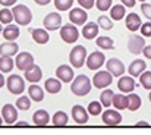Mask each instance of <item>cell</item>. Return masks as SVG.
Masks as SVG:
<instances>
[{
  "label": "cell",
  "mask_w": 151,
  "mask_h": 135,
  "mask_svg": "<svg viewBox=\"0 0 151 135\" xmlns=\"http://www.w3.org/2000/svg\"><path fill=\"white\" fill-rule=\"evenodd\" d=\"M111 4H113V0H96V6H97V9L101 10V12L109 10V9L111 7Z\"/></svg>",
  "instance_id": "cell-41"
},
{
  "label": "cell",
  "mask_w": 151,
  "mask_h": 135,
  "mask_svg": "<svg viewBox=\"0 0 151 135\" xmlns=\"http://www.w3.org/2000/svg\"><path fill=\"white\" fill-rule=\"evenodd\" d=\"M68 122H69V118H68V115H66L63 110L56 112V113L53 115V118H51V123H53L54 126H66Z\"/></svg>",
  "instance_id": "cell-29"
},
{
  "label": "cell",
  "mask_w": 151,
  "mask_h": 135,
  "mask_svg": "<svg viewBox=\"0 0 151 135\" xmlns=\"http://www.w3.org/2000/svg\"><path fill=\"white\" fill-rule=\"evenodd\" d=\"M12 13H13V19L16 21L18 25L25 27V25H29L32 21V12L25 4H15L12 9Z\"/></svg>",
  "instance_id": "cell-2"
},
{
  "label": "cell",
  "mask_w": 151,
  "mask_h": 135,
  "mask_svg": "<svg viewBox=\"0 0 151 135\" xmlns=\"http://www.w3.org/2000/svg\"><path fill=\"white\" fill-rule=\"evenodd\" d=\"M29 107H31V98L29 97L22 95V97H19L16 100V109H19V110H28Z\"/></svg>",
  "instance_id": "cell-37"
},
{
  "label": "cell",
  "mask_w": 151,
  "mask_h": 135,
  "mask_svg": "<svg viewBox=\"0 0 151 135\" xmlns=\"http://www.w3.org/2000/svg\"><path fill=\"white\" fill-rule=\"evenodd\" d=\"M96 43H97V47H100L101 50H111V48H114V43H113V40L110 37H99L96 40Z\"/></svg>",
  "instance_id": "cell-34"
},
{
  "label": "cell",
  "mask_w": 151,
  "mask_h": 135,
  "mask_svg": "<svg viewBox=\"0 0 151 135\" xmlns=\"http://www.w3.org/2000/svg\"><path fill=\"white\" fill-rule=\"evenodd\" d=\"M141 104H142L141 97H139L138 94H135L134 91L129 92V95H128V109H129L131 112H137V110L141 107Z\"/></svg>",
  "instance_id": "cell-28"
},
{
  "label": "cell",
  "mask_w": 151,
  "mask_h": 135,
  "mask_svg": "<svg viewBox=\"0 0 151 135\" xmlns=\"http://www.w3.org/2000/svg\"><path fill=\"white\" fill-rule=\"evenodd\" d=\"M145 47V40L141 37V35H131L129 40H128V50L132 53V54H139L142 53V48Z\"/></svg>",
  "instance_id": "cell-11"
},
{
  "label": "cell",
  "mask_w": 151,
  "mask_h": 135,
  "mask_svg": "<svg viewBox=\"0 0 151 135\" xmlns=\"http://www.w3.org/2000/svg\"><path fill=\"white\" fill-rule=\"evenodd\" d=\"M18 0H0V4L4 6V7H9V6H15Z\"/></svg>",
  "instance_id": "cell-45"
},
{
  "label": "cell",
  "mask_w": 151,
  "mask_h": 135,
  "mask_svg": "<svg viewBox=\"0 0 151 135\" xmlns=\"http://www.w3.org/2000/svg\"><path fill=\"white\" fill-rule=\"evenodd\" d=\"M72 119L78 123V125H84L88 122V112L87 109H84L81 104H75L72 107Z\"/></svg>",
  "instance_id": "cell-15"
},
{
  "label": "cell",
  "mask_w": 151,
  "mask_h": 135,
  "mask_svg": "<svg viewBox=\"0 0 151 135\" xmlns=\"http://www.w3.org/2000/svg\"><path fill=\"white\" fill-rule=\"evenodd\" d=\"M142 54H144L147 59L151 60V45H145V47L142 48Z\"/></svg>",
  "instance_id": "cell-46"
},
{
  "label": "cell",
  "mask_w": 151,
  "mask_h": 135,
  "mask_svg": "<svg viewBox=\"0 0 151 135\" xmlns=\"http://www.w3.org/2000/svg\"><path fill=\"white\" fill-rule=\"evenodd\" d=\"M145 69H147V63H145L142 59H137V60L131 62V65H129V68H128V74H129L131 77L137 78V77H139Z\"/></svg>",
  "instance_id": "cell-19"
},
{
  "label": "cell",
  "mask_w": 151,
  "mask_h": 135,
  "mask_svg": "<svg viewBox=\"0 0 151 135\" xmlns=\"http://www.w3.org/2000/svg\"><path fill=\"white\" fill-rule=\"evenodd\" d=\"M91 88H93V82L90 81V78L87 75H78L76 78L72 79L70 91L78 97H84V95L90 94Z\"/></svg>",
  "instance_id": "cell-1"
},
{
  "label": "cell",
  "mask_w": 151,
  "mask_h": 135,
  "mask_svg": "<svg viewBox=\"0 0 151 135\" xmlns=\"http://www.w3.org/2000/svg\"><path fill=\"white\" fill-rule=\"evenodd\" d=\"M15 126H16V128H28L29 123H28V122H16Z\"/></svg>",
  "instance_id": "cell-48"
},
{
  "label": "cell",
  "mask_w": 151,
  "mask_h": 135,
  "mask_svg": "<svg viewBox=\"0 0 151 135\" xmlns=\"http://www.w3.org/2000/svg\"><path fill=\"white\" fill-rule=\"evenodd\" d=\"M19 51V45L15 41H6L0 44V56H16Z\"/></svg>",
  "instance_id": "cell-22"
},
{
  "label": "cell",
  "mask_w": 151,
  "mask_h": 135,
  "mask_svg": "<svg viewBox=\"0 0 151 135\" xmlns=\"http://www.w3.org/2000/svg\"><path fill=\"white\" fill-rule=\"evenodd\" d=\"M4 84H6V81H4V77L0 74V88H1V87H4Z\"/></svg>",
  "instance_id": "cell-51"
},
{
  "label": "cell",
  "mask_w": 151,
  "mask_h": 135,
  "mask_svg": "<svg viewBox=\"0 0 151 135\" xmlns=\"http://www.w3.org/2000/svg\"><path fill=\"white\" fill-rule=\"evenodd\" d=\"M44 90L50 94H57L62 90V81L59 78H49L44 82Z\"/></svg>",
  "instance_id": "cell-26"
},
{
  "label": "cell",
  "mask_w": 151,
  "mask_h": 135,
  "mask_svg": "<svg viewBox=\"0 0 151 135\" xmlns=\"http://www.w3.org/2000/svg\"><path fill=\"white\" fill-rule=\"evenodd\" d=\"M6 87L10 94H15V95H21L24 91H25V81L24 78H21L19 75L13 74L7 78L6 81Z\"/></svg>",
  "instance_id": "cell-5"
},
{
  "label": "cell",
  "mask_w": 151,
  "mask_h": 135,
  "mask_svg": "<svg viewBox=\"0 0 151 135\" xmlns=\"http://www.w3.org/2000/svg\"><path fill=\"white\" fill-rule=\"evenodd\" d=\"M34 1H35L37 4H40V6H47L51 0H34Z\"/></svg>",
  "instance_id": "cell-49"
},
{
  "label": "cell",
  "mask_w": 151,
  "mask_h": 135,
  "mask_svg": "<svg viewBox=\"0 0 151 135\" xmlns=\"http://www.w3.org/2000/svg\"><path fill=\"white\" fill-rule=\"evenodd\" d=\"M56 78H59L62 82H72V79L75 78L73 69L68 65H60L56 69Z\"/></svg>",
  "instance_id": "cell-14"
},
{
  "label": "cell",
  "mask_w": 151,
  "mask_h": 135,
  "mask_svg": "<svg viewBox=\"0 0 151 135\" xmlns=\"http://www.w3.org/2000/svg\"><path fill=\"white\" fill-rule=\"evenodd\" d=\"M101 103L100 101H91L90 104H88V109H87V112H88V115H91V116H99L101 113Z\"/></svg>",
  "instance_id": "cell-39"
},
{
  "label": "cell",
  "mask_w": 151,
  "mask_h": 135,
  "mask_svg": "<svg viewBox=\"0 0 151 135\" xmlns=\"http://www.w3.org/2000/svg\"><path fill=\"white\" fill-rule=\"evenodd\" d=\"M28 97L32 101H43L44 100V91L40 85H29L28 88Z\"/></svg>",
  "instance_id": "cell-27"
},
{
  "label": "cell",
  "mask_w": 151,
  "mask_h": 135,
  "mask_svg": "<svg viewBox=\"0 0 151 135\" xmlns=\"http://www.w3.org/2000/svg\"><path fill=\"white\" fill-rule=\"evenodd\" d=\"M78 3L82 9H91L96 4V0H78Z\"/></svg>",
  "instance_id": "cell-44"
},
{
  "label": "cell",
  "mask_w": 151,
  "mask_h": 135,
  "mask_svg": "<svg viewBox=\"0 0 151 135\" xmlns=\"http://www.w3.org/2000/svg\"><path fill=\"white\" fill-rule=\"evenodd\" d=\"M28 31L31 32V35H32V38H34V41L37 44H47L49 40H50L47 30H43V28H29Z\"/></svg>",
  "instance_id": "cell-18"
},
{
  "label": "cell",
  "mask_w": 151,
  "mask_h": 135,
  "mask_svg": "<svg viewBox=\"0 0 151 135\" xmlns=\"http://www.w3.org/2000/svg\"><path fill=\"white\" fill-rule=\"evenodd\" d=\"M87 18H88V15H87L85 9L75 7V9H72L70 13H69L70 22H72L73 25H78V27H79V25H84V24L87 22Z\"/></svg>",
  "instance_id": "cell-16"
},
{
  "label": "cell",
  "mask_w": 151,
  "mask_h": 135,
  "mask_svg": "<svg viewBox=\"0 0 151 135\" xmlns=\"http://www.w3.org/2000/svg\"><path fill=\"white\" fill-rule=\"evenodd\" d=\"M85 59H87V48L84 45H75L69 53V62L76 69L85 65Z\"/></svg>",
  "instance_id": "cell-3"
},
{
  "label": "cell",
  "mask_w": 151,
  "mask_h": 135,
  "mask_svg": "<svg viewBox=\"0 0 151 135\" xmlns=\"http://www.w3.org/2000/svg\"><path fill=\"white\" fill-rule=\"evenodd\" d=\"M43 77V72H41V68L38 65H32L29 69L25 71V79L32 82V84H37Z\"/></svg>",
  "instance_id": "cell-21"
},
{
  "label": "cell",
  "mask_w": 151,
  "mask_h": 135,
  "mask_svg": "<svg viewBox=\"0 0 151 135\" xmlns=\"http://www.w3.org/2000/svg\"><path fill=\"white\" fill-rule=\"evenodd\" d=\"M137 87V82L134 79V77H120L119 82H117V88L120 90V92H132Z\"/></svg>",
  "instance_id": "cell-17"
},
{
  "label": "cell",
  "mask_w": 151,
  "mask_h": 135,
  "mask_svg": "<svg viewBox=\"0 0 151 135\" xmlns=\"http://www.w3.org/2000/svg\"><path fill=\"white\" fill-rule=\"evenodd\" d=\"M111 81H113V75L109 71H99L93 78V85L101 90V88H107L111 84Z\"/></svg>",
  "instance_id": "cell-8"
},
{
  "label": "cell",
  "mask_w": 151,
  "mask_h": 135,
  "mask_svg": "<svg viewBox=\"0 0 151 135\" xmlns=\"http://www.w3.org/2000/svg\"><path fill=\"white\" fill-rule=\"evenodd\" d=\"M104 63H106V56L103 51H93L85 59V65L88 66L90 71H99Z\"/></svg>",
  "instance_id": "cell-6"
},
{
  "label": "cell",
  "mask_w": 151,
  "mask_h": 135,
  "mask_svg": "<svg viewBox=\"0 0 151 135\" xmlns=\"http://www.w3.org/2000/svg\"><path fill=\"white\" fill-rule=\"evenodd\" d=\"M138 1H142V3H144V1H147V0H138Z\"/></svg>",
  "instance_id": "cell-55"
},
{
  "label": "cell",
  "mask_w": 151,
  "mask_h": 135,
  "mask_svg": "<svg viewBox=\"0 0 151 135\" xmlns=\"http://www.w3.org/2000/svg\"><path fill=\"white\" fill-rule=\"evenodd\" d=\"M125 22H126V28H128L131 32H135V31H137V30H139V28H141V25H142L141 18H139L137 13H129V15H126Z\"/></svg>",
  "instance_id": "cell-23"
},
{
  "label": "cell",
  "mask_w": 151,
  "mask_h": 135,
  "mask_svg": "<svg viewBox=\"0 0 151 135\" xmlns=\"http://www.w3.org/2000/svg\"><path fill=\"white\" fill-rule=\"evenodd\" d=\"M99 27H100L101 30H106V31H109V30H111V27H113V22H111V18H109V16H104V15H101L100 18H99Z\"/></svg>",
  "instance_id": "cell-40"
},
{
  "label": "cell",
  "mask_w": 151,
  "mask_h": 135,
  "mask_svg": "<svg viewBox=\"0 0 151 135\" xmlns=\"http://www.w3.org/2000/svg\"><path fill=\"white\" fill-rule=\"evenodd\" d=\"M1 118H3V122L7 125L15 123L18 119V109L13 104H4L1 109Z\"/></svg>",
  "instance_id": "cell-12"
},
{
  "label": "cell",
  "mask_w": 151,
  "mask_h": 135,
  "mask_svg": "<svg viewBox=\"0 0 151 135\" xmlns=\"http://www.w3.org/2000/svg\"><path fill=\"white\" fill-rule=\"evenodd\" d=\"M12 21H13V13H12V10H9V7H3V9L0 10V24L7 25V24H10Z\"/></svg>",
  "instance_id": "cell-35"
},
{
  "label": "cell",
  "mask_w": 151,
  "mask_h": 135,
  "mask_svg": "<svg viewBox=\"0 0 151 135\" xmlns=\"http://www.w3.org/2000/svg\"><path fill=\"white\" fill-rule=\"evenodd\" d=\"M113 95H114V92L111 90H109V88H106V90L101 92L100 95V103L103 107H110L111 106V100H113Z\"/></svg>",
  "instance_id": "cell-33"
},
{
  "label": "cell",
  "mask_w": 151,
  "mask_h": 135,
  "mask_svg": "<svg viewBox=\"0 0 151 135\" xmlns=\"http://www.w3.org/2000/svg\"><path fill=\"white\" fill-rule=\"evenodd\" d=\"M106 66H107V71L113 75V77H122L125 74V65L116 59V57H111L106 62Z\"/></svg>",
  "instance_id": "cell-13"
},
{
  "label": "cell",
  "mask_w": 151,
  "mask_h": 135,
  "mask_svg": "<svg viewBox=\"0 0 151 135\" xmlns=\"http://www.w3.org/2000/svg\"><path fill=\"white\" fill-rule=\"evenodd\" d=\"M139 30H141V32H142L144 37H151V21L145 22V24H142Z\"/></svg>",
  "instance_id": "cell-43"
},
{
  "label": "cell",
  "mask_w": 151,
  "mask_h": 135,
  "mask_svg": "<svg viewBox=\"0 0 151 135\" xmlns=\"http://www.w3.org/2000/svg\"><path fill=\"white\" fill-rule=\"evenodd\" d=\"M111 104H113L114 109H117V110L128 109V95L114 94V95H113V100H111Z\"/></svg>",
  "instance_id": "cell-30"
},
{
  "label": "cell",
  "mask_w": 151,
  "mask_h": 135,
  "mask_svg": "<svg viewBox=\"0 0 151 135\" xmlns=\"http://www.w3.org/2000/svg\"><path fill=\"white\" fill-rule=\"evenodd\" d=\"M15 65H16V68L19 71L25 72L27 69H29L34 65V56L28 51H21V53L18 51V54L15 57Z\"/></svg>",
  "instance_id": "cell-7"
},
{
  "label": "cell",
  "mask_w": 151,
  "mask_h": 135,
  "mask_svg": "<svg viewBox=\"0 0 151 135\" xmlns=\"http://www.w3.org/2000/svg\"><path fill=\"white\" fill-rule=\"evenodd\" d=\"M49 121H50V115H49V112H46V110H43V109L37 110V112L32 115V122H34V125H37V126H46V125L49 123Z\"/></svg>",
  "instance_id": "cell-25"
},
{
  "label": "cell",
  "mask_w": 151,
  "mask_h": 135,
  "mask_svg": "<svg viewBox=\"0 0 151 135\" xmlns=\"http://www.w3.org/2000/svg\"><path fill=\"white\" fill-rule=\"evenodd\" d=\"M72 4H73V0H54V6L60 12L69 10L72 7Z\"/></svg>",
  "instance_id": "cell-38"
},
{
  "label": "cell",
  "mask_w": 151,
  "mask_h": 135,
  "mask_svg": "<svg viewBox=\"0 0 151 135\" xmlns=\"http://www.w3.org/2000/svg\"><path fill=\"white\" fill-rule=\"evenodd\" d=\"M13 66H15V60L10 56H0V72L1 74L10 72Z\"/></svg>",
  "instance_id": "cell-31"
},
{
  "label": "cell",
  "mask_w": 151,
  "mask_h": 135,
  "mask_svg": "<svg viewBox=\"0 0 151 135\" xmlns=\"http://www.w3.org/2000/svg\"><path fill=\"white\" fill-rule=\"evenodd\" d=\"M148 100L151 101V90H150V94H148Z\"/></svg>",
  "instance_id": "cell-53"
},
{
  "label": "cell",
  "mask_w": 151,
  "mask_h": 135,
  "mask_svg": "<svg viewBox=\"0 0 151 135\" xmlns=\"http://www.w3.org/2000/svg\"><path fill=\"white\" fill-rule=\"evenodd\" d=\"M148 126H150L148 122H138L137 123V128H148Z\"/></svg>",
  "instance_id": "cell-50"
},
{
  "label": "cell",
  "mask_w": 151,
  "mask_h": 135,
  "mask_svg": "<svg viewBox=\"0 0 151 135\" xmlns=\"http://www.w3.org/2000/svg\"><path fill=\"white\" fill-rule=\"evenodd\" d=\"M1 125H3V118L0 116V126H1Z\"/></svg>",
  "instance_id": "cell-52"
},
{
  "label": "cell",
  "mask_w": 151,
  "mask_h": 135,
  "mask_svg": "<svg viewBox=\"0 0 151 135\" xmlns=\"http://www.w3.org/2000/svg\"><path fill=\"white\" fill-rule=\"evenodd\" d=\"M109 10H110V18H111L113 21H120V19H123L125 15H126L123 4H114V6L110 7Z\"/></svg>",
  "instance_id": "cell-32"
},
{
  "label": "cell",
  "mask_w": 151,
  "mask_h": 135,
  "mask_svg": "<svg viewBox=\"0 0 151 135\" xmlns=\"http://www.w3.org/2000/svg\"><path fill=\"white\" fill-rule=\"evenodd\" d=\"M60 38L68 44H73L79 38V31L73 24H66L60 27Z\"/></svg>",
  "instance_id": "cell-4"
},
{
  "label": "cell",
  "mask_w": 151,
  "mask_h": 135,
  "mask_svg": "<svg viewBox=\"0 0 151 135\" xmlns=\"http://www.w3.org/2000/svg\"><path fill=\"white\" fill-rule=\"evenodd\" d=\"M141 12L145 15V18L148 19V21H151V3H142L141 4Z\"/></svg>",
  "instance_id": "cell-42"
},
{
  "label": "cell",
  "mask_w": 151,
  "mask_h": 135,
  "mask_svg": "<svg viewBox=\"0 0 151 135\" xmlns=\"http://www.w3.org/2000/svg\"><path fill=\"white\" fill-rule=\"evenodd\" d=\"M123 3L125 7H134L135 6V0H120Z\"/></svg>",
  "instance_id": "cell-47"
},
{
  "label": "cell",
  "mask_w": 151,
  "mask_h": 135,
  "mask_svg": "<svg viewBox=\"0 0 151 135\" xmlns=\"http://www.w3.org/2000/svg\"><path fill=\"white\" fill-rule=\"evenodd\" d=\"M43 25L47 31H56L62 27V16L57 12H50L49 15H46Z\"/></svg>",
  "instance_id": "cell-9"
},
{
  "label": "cell",
  "mask_w": 151,
  "mask_h": 135,
  "mask_svg": "<svg viewBox=\"0 0 151 135\" xmlns=\"http://www.w3.org/2000/svg\"><path fill=\"white\" fill-rule=\"evenodd\" d=\"M1 34H3V37L6 38V41H15V40L19 37L21 31H19V27L12 25V24H7V27L3 28Z\"/></svg>",
  "instance_id": "cell-24"
},
{
  "label": "cell",
  "mask_w": 151,
  "mask_h": 135,
  "mask_svg": "<svg viewBox=\"0 0 151 135\" xmlns=\"http://www.w3.org/2000/svg\"><path fill=\"white\" fill-rule=\"evenodd\" d=\"M101 119L103 122L107 125V126H116L122 122V115L117 112V110H111V109H107L103 112L101 115Z\"/></svg>",
  "instance_id": "cell-10"
},
{
  "label": "cell",
  "mask_w": 151,
  "mask_h": 135,
  "mask_svg": "<svg viewBox=\"0 0 151 135\" xmlns=\"http://www.w3.org/2000/svg\"><path fill=\"white\" fill-rule=\"evenodd\" d=\"M1 31H3V27H1V24H0V34H1Z\"/></svg>",
  "instance_id": "cell-54"
},
{
  "label": "cell",
  "mask_w": 151,
  "mask_h": 135,
  "mask_svg": "<svg viewBox=\"0 0 151 135\" xmlns=\"http://www.w3.org/2000/svg\"><path fill=\"white\" fill-rule=\"evenodd\" d=\"M139 84L145 88V90H151V72L150 71H144L139 75Z\"/></svg>",
  "instance_id": "cell-36"
},
{
  "label": "cell",
  "mask_w": 151,
  "mask_h": 135,
  "mask_svg": "<svg viewBox=\"0 0 151 135\" xmlns=\"http://www.w3.org/2000/svg\"><path fill=\"white\" fill-rule=\"evenodd\" d=\"M99 24L96 22H85L84 24V28H82V35L85 40H93V38H97L99 35Z\"/></svg>",
  "instance_id": "cell-20"
}]
</instances>
